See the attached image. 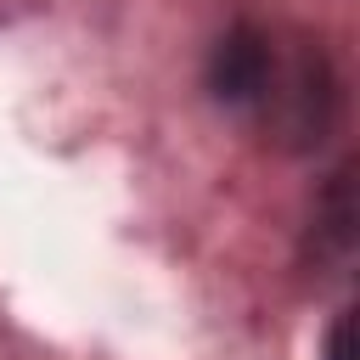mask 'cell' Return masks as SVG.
I'll return each mask as SVG.
<instances>
[{"mask_svg":"<svg viewBox=\"0 0 360 360\" xmlns=\"http://www.w3.org/2000/svg\"><path fill=\"white\" fill-rule=\"evenodd\" d=\"M360 225V208H354V163H343L332 180H326V191H321V202H315V219H309V248H315V259L321 264H349V253H354V231Z\"/></svg>","mask_w":360,"mask_h":360,"instance_id":"cell-3","label":"cell"},{"mask_svg":"<svg viewBox=\"0 0 360 360\" xmlns=\"http://www.w3.org/2000/svg\"><path fill=\"white\" fill-rule=\"evenodd\" d=\"M349 338H354V321H349V315H338V321H332V332H326V360H349Z\"/></svg>","mask_w":360,"mask_h":360,"instance_id":"cell-4","label":"cell"},{"mask_svg":"<svg viewBox=\"0 0 360 360\" xmlns=\"http://www.w3.org/2000/svg\"><path fill=\"white\" fill-rule=\"evenodd\" d=\"M259 124L276 146L287 152H309L326 141L332 118H338V79L321 45H292L287 56L270 62V84L259 96Z\"/></svg>","mask_w":360,"mask_h":360,"instance_id":"cell-1","label":"cell"},{"mask_svg":"<svg viewBox=\"0 0 360 360\" xmlns=\"http://www.w3.org/2000/svg\"><path fill=\"white\" fill-rule=\"evenodd\" d=\"M270 62H276V45H270L264 28H253V22L225 28L214 39V51H208V90H214V101L259 107L264 84H270Z\"/></svg>","mask_w":360,"mask_h":360,"instance_id":"cell-2","label":"cell"}]
</instances>
